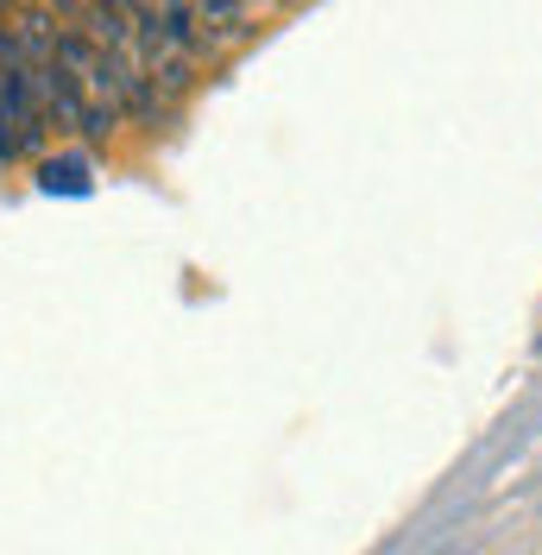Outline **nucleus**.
<instances>
[{
  "instance_id": "1",
  "label": "nucleus",
  "mask_w": 542,
  "mask_h": 555,
  "mask_svg": "<svg viewBox=\"0 0 542 555\" xmlns=\"http://www.w3.org/2000/svg\"><path fill=\"white\" fill-rule=\"evenodd\" d=\"M190 20H196V33H203V44H208V57L221 51V44H234V38H253L259 26V13L253 7H228V0H203V7H190Z\"/></svg>"
},
{
  "instance_id": "2",
  "label": "nucleus",
  "mask_w": 542,
  "mask_h": 555,
  "mask_svg": "<svg viewBox=\"0 0 542 555\" xmlns=\"http://www.w3.org/2000/svg\"><path fill=\"white\" fill-rule=\"evenodd\" d=\"M38 183H44V190H89V165H82V158H51V165L38 171Z\"/></svg>"
}]
</instances>
